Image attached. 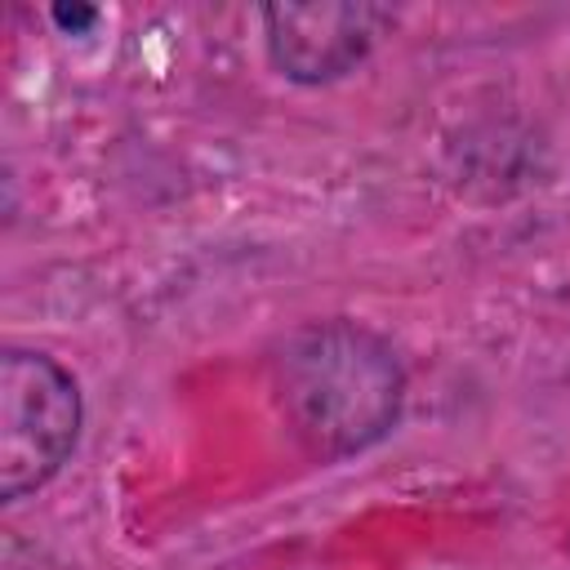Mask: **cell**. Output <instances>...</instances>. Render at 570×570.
I'll use <instances>...</instances> for the list:
<instances>
[{
	"label": "cell",
	"mask_w": 570,
	"mask_h": 570,
	"mask_svg": "<svg viewBox=\"0 0 570 570\" xmlns=\"http://www.w3.org/2000/svg\"><path fill=\"white\" fill-rule=\"evenodd\" d=\"M272 392L289 432L321 459H343L392 432L405 401L396 352L356 321H307L272 352Z\"/></svg>",
	"instance_id": "1"
},
{
	"label": "cell",
	"mask_w": 570,
	"mask_h": 570,
	"mask_svg": "<svg viewBox=\"0 0 570 570\" xmlns=\"http://www.w3.org/2000/svg\"><path fill=\"white\" fill-rule=\"evenodd\" d=\"M80 387L45 352L0 356V494L13 503L40 490L76 450Z\"/></svg>",
	"instance_id": "2"
},
{
	"label": "cell",
	"mask_w": 570,
	"mask_h": 570,
	"mask_svg": "<svg viewBox=\"0 0 570 570\" xmlns=\"http://www.w3.org/2000/svg\"><path fill=\"white\" fill-rule=\"evenodd\" d=\"M392 22L379 4H267L263 36L272 62L298 80L321 85L347 76Z\"/></svg>",
	"instance_id": "3"
},
{
	"label": "cell",
	"mask_w": 570,
	"mask_h": 570,
	"mask_svg": "<svg viewBox=\"0 0 570 570\" xmlns=\"http://www.w3.org/2000/svg\"><path fill=\"white\" fill-rule=\"evenodd\" d=\"M94 18H98L94 9H53V22H62V27H85Z\"/></svg>",
	"instance_id": "4"
}]
</instances>
